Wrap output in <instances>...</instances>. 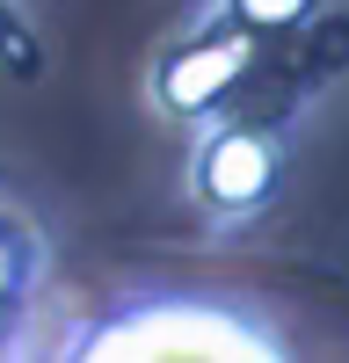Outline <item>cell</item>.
Here are the masks:
<instances>
[{
    "label": "cell",
    "mask_w": 349,
    "mask_h": 363,
    "mask_svg": "<svg viewBox=\"0 0 349 363\" xmlns=\"http://www.w3.org/2000/svg\"><path fill=\"white\" fill-rule=\"evenodd\" d=\"M218 8H226V22H233V29H248V37H277V29L313 22L320 0H218Z\"/></svg>",
    "instance_id": "obj_4"
},
{
    "label": "cell",
    "mask_w": 349,
    "mask_h": 363,
    "mask_svg": "<svg viewBox=\"0 0 349 363\" xmlns=\"http://www.w3.org/2000/svg\"><path fill=\"white\" fill-rule=\"evenodd\" d=\"M248 66H255V37L226 22V29H211V37L174 44L153 66V102L167 116H204V109H218L233 87L248 80Z\"/></svg>",
    "instance_id": "obj_3"
},
{
    "label": "cell",
    "mask_w": 349,
    "mask_h": 363,
    "mask_svg": "<svg viewBox=\"0 0 349 363\" xmlns=\"http://www.w3.org/2000/svg\"><path fill=\"white\" fill-rule=\"evenodd\" d=\"M44 363H306V356L255 298L145 284L66 320Z\"/></svg>",
    "instance_id": "obj_1"
},
{
    "label": "cell",
    "mask_w": 349,
    "mask_h": 363,
    "mask_svg": "<svg viewBox=\"0 0 349 363\" xmlns=\"http://www.w3.org/2000/svg\"><path fill=\"white\" fill-rule=\"evenodd\" d=\"M277 174H284V145L270 131L218 124L211 138L196 145V160H189V189H196V203L240 218V211H262V203L277 196Z\"/></svg>",
    "instance_id": "obj_2"
}]
</instances>
